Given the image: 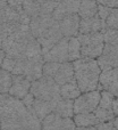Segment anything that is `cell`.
Returning a JSON list of instances; mask_svg holds the SVG:
<instances>
[{
  "instance_id": "6da1fadb",
  "label": "cell",
  "mask_w": 118,
  "mask_h": 130,
  "mask_svg": "<svg viewBox=\"0 0 118 130\" xmlns=\"http://www.w3.org/2000/svg\"><path fill=\"white\" fill-rule=\"evenodd\" d=\"M0 130H41V121L22 99L0 94Z\"/></svg>"
},
{
  "instance_id": "7a4b0ae2",
  "label": "cell",
  "mask_w": 118,
  "mask_h": 130,
  "mask_svg": "<svg viewBox=\"0 0 118 130\" xmlns=\"http://www.w3.org/2000/svg\"><path fill=\"white\" fill-rule=\"evenodd\" d=\"M1 49L6 57L18 59H43V53L39 41L33 37L30 26L18 24L2 42Z\"/></svg>"
},
{
  "instance_id": "3957f363",
  "label": "cell",
  "mask_w": 118,
  "mask_h": 130,
  "mask_svg": "<svg viewBox=\"0 0 118 130\" xmlns=\"http://www.w3.org/2000/svg\"><path fill=\"white\" fill-rule=\"evenodd\" d=\"M74 79L82 92L98 90L101 69L97 59L83 58L73 62Z\"/></svg>"
},
{
  "instance_id": "277c9868",
  "label": "cell",
  "mask_w": 118,
  "mask_h": 130,
  "mask_svg": "<svg viewBox=\"0 0 118 130\" xmlns=\"http://www.w3.org/2000/svg\"><path fill=\"white\" fill-rule=\"evenodd\" d=\"M44 61H31V59H18L6 57L2 62L1 69L8 71L13 75H23L30 81H34L36 79H40L42 74V69Z\"/></svg>"
},
{
  "instance_id": "5b68a950",
  "label": "cell",
  "mask_w": 118,
  "mask_h": 130,
  "mask_svg": "<svg viewBox=\"0 0 118 130\" xmlns=\"http://www.w3.org/2000/svg\"><path fill=\"white\" fill-rule=\"evenodd\" d=\"M30 92L35 98L47 102H58L60 97V86L51 78L42 75L40 79L32 81Z\"/></svg>"
},
{
  "instance_id": "8992f818",
  "label": "cell",
  "mask_w": 118,
  "mask_h": 130,
  "mask_svg": "<svg viewBox=\"0 0 118 130\" xmlns=\"http://www.w3.org/2000/svg\"><path fill=\"white\" fill-rule=\"evenodd\" d=\"M42 74L44 76L51 78L59 86L75 80L74 79V67L72 62H65V63L44 62Z\"/></svg>"
},
{
  "instance_id": "52a82bcc",
  "label": "cell",
  "mask_w": 118,
  "mask_h": 130,
  "mask_svg": "<svg viewBox=\"0 0 118 130\" xmlns=\"http://www.w3.org/2000/svg\"><path fill=\"white\" fill-rule=\"evenodd\" d=\"M77 39L81 43V56L83 58L97 59L102 54L103 47H105L102 32L78 34Z\"/></svg>"
},
{
  "instance_id": "ba28073f",
  "label": "cell",
  "mask_w": 118,
  "mask_h": 130,
  "mask_svg": "<svg viewBox=\"0 0 118 130\" xmlns=\"http://www.w3.org/2000/svg\"><path fill=\"white\" fill-rule=\"evenodd\" d=\"M100 90L82 92L76 99L73 101L74 114L80 113H93L99 105Z\"/></svg>"
},
{
  "instance_id": "9c48e42d",
  "label": "cell",
  "mask_w": 118,
  "mask_h": 130,
  "mask_svg": "<svg viewBox=\"0 0 118 130\" xmlns=\"http://www.w3.org/2000/svg\"><path fill=\"white\" fill-rule=\"evenodd\" d=\"M73 118H64L56 113H50L41 121V130H75Z\"/></svg>"
},
{
  "instance_id": "30bf717a",
  "label": "cell",
  "mask_w": 118,
  "mask_h": 130,
  "mask_svg": "<svg viewBox=\"0 0 118 130\" xmlns=\"http://www.w3.org/2000/svg\"><path fill=\"white\" fill-rule=\"evenodd\" d=\"M68 40L69 38H66V37L59 40L54 47L43 54V61L55 62V63L68 62Z\"/></svg>"
},
{
  "instance_id": "8fae6325",
  "label": "cell",
  "mask_w": 118,
  "mask_h": 130,
  "mask_svg": "<svg viewBox=\"0 0 118 130\" xmlns=\"http://www.w3.org/2000/svg\"><path fill=\"white\" fill-rule=\"evenodd\" d=\"M58 21H56L52 15H39L35 17H32L30 20V30L35 39H39L45 31L50 29L52 25H55Z\"/></svg>"
},
{
  "instance_id": "7c38bea8",
  "label": "cell",
  "mask_w": 118,
  "mask_h": 130,
  "mask_svg": "<svg viewBox=\"0 0 118 130\" xmlns=\"http://www.w3.org/2000/svg\"><path fill=\"white\" fill-rule=\"evenodd\" d=\"M101 70L118 67V45L105 43L102 54L97 58Z\"/></svg>"
},
{
  "instance_id": "4fadbf2b",
  "label": "cell",
  "mask_w": 118,
  "mask_h": 130,
  "mask_svg": "<svg viewBox=\"0 0 118 130\" xmlns=\"http://www.w3.org/2000/svg\"><path fill=\"white\" fill-rule=\"evenodd\" d=\"M62 38H64V36H62L61 31H60V29H59V24H58V22H57L56 24L52 25L48 31H45L44 33L39 39H36V40L39 41V43H40V46H41V49H42V53L44 54L50 48L54 47L59 40H61Z\"/></svg>"
},
{
  "instance_id": "5bb4252c",
  "label": "cell",
  "mask_w": 118,
  "mask_h": 130,
  "mask_svg": "<svg viewBox=\"0 0 118 130\" xmlns=\"http://www.w3.org/2000/svg\"><path fill=\"white\" fill-rule=\"evenodd\" d=\"M80 2L81 0H60L57 2V6L52 13V17L56 21H60L66 16L77 14Z\"/></svg>"
},
{
  "instance_id": "9a60e30c",
  "label": "cell",
  "mask_w": 118,
  "mask_h": 130,
  "mask_svg": "<svg viewBox=\"0 0 118 130\" xmlns=\"http://www.w3.org/2000/svg\"><path fill=\"white\" fill-rule=\"evenodd\" d=\"M31 88V81L23 75H13V82H11L10 89L8 95L18 99H23L30 92Z\"/></svg>"
},
{
  "instance_id": "2e32d148",
  "label": "cell",
  "mask_w": 118,
  "mask_h": 130,
  "mask_svg": "<svg viewBox=\"0 0 118 130\" xmlns=\"http://www.w3.org/2000/svg\"><path fill=\"white\" fill-rule=\"evenodd\" d=\"M80 21H81V18L77 14L66 16V17L58 21L59 29H60V31H61L62 36L66 37V38L77 37L78 36V27H80Z\"/></svg>"
},
{
  "instance_id": "e0dca14e",
  "label": "cell",
  "mask_w": 118,
  "mask_h": 130,
  "mask_svg": "<svg viewBox=\"0 0 118 130\" xmlns=\"http://www.w3.org/2000/svg\"><path fill=\"white\" fill-rule=\"evenodd\" d=\"M106 30V24L100 20L98 15L90 18H81L78 34H89L96 32H103Z\"/></svg>"
},
{
  "instance_id": "ac0fdd59",
  "label": "cell",
  "mask_w": 118,
  "mask_h": 130,
  "mask_svg": "<svg viewBox=\"0 0 118 130\" xmlns=\"http://www.w3.org/2000/svg\"><path fill=\"white\" fill-rule=\"evenodd\" d=\"M56 104H57V102H47V101L35 98L31 112H33L36 115V118L40 121H42L47 115H49L50 113L54 112Z\"/></svg>"
},
{
  "instance_id": "d6986e66",
  "label": "cell",
  "mask_w": 118,
  "mask_h": 130,
  "mask_svg": "<svg viewBox=\"0 0 118 130\" xmlns=\"http://www.w3.org/2000/svg\"><path fill=\"white\" fill-rule=\"evenodd\" d=\"M118 78V67L101 70L99 76V86L98 90H108V88L117 80Z\"/></svg>"
},
{
  "instance_id": "ffe728a7",
  "label": "cell",
  "mask_w": 118,
  "mask_h": 130,
  "mask_svg": "<svg viewBox=\"0 0 118 130\" xmlns=\"http://www.w3.org/2000/svg\"><path fill=\"white\" fill-rule=\"evenodd\" d=\"M99 4L97 0H81L77 15L80 18H90L98 14Z\"/></svg>"
},
{
  "instance_id": "44dd1931",
  "label": "cell",
  "mask_w": 118,
  "mask_h": 130,
  "mask_svg": "<svg viewBox=\"0 0 118 130\" xmlns=\"http://www.w3.org/2000/svg\"><path fill=\"white\" fill-rule=\"evenodd\" d=\"M81 94H82V91L80 90V88H78L75 80L60 86V97L64 99L74 101V99L77 98Z\"/></svg>"
},
{
  "instance_id": "7402d4cb",
  "label": "cell",
  "mask_w": 118,
  "mask_h": 130,
  "mask_svg": "<svg viewBox=\"0 0 118 130\" xmlns=\"http://www.w3.org/2000/svg\"><path fill=\"white\" fill-rule=\"evenodd\" d=\"M73 121L76 127H96L99 124L94 113H80L73 115Z\"/></svg>"
},
{
  "instance_id": "603a6c76",
  "label": "cell",
  "mask_w": 118,
  "mask_h": 130,
  "mask_svg": "<svg viewBox=\"0 0 118 130\" xmlns=\"http://www.w3.org/2000/svg\"><path fill=\"white\" fill-rule=\"evenodd\" d=\"M52 113H56V114L60 115V117H64V118H73V115H74L73 101L60 98L57 102Z\"/></svg>"
},
{
  "instance_id": "cb8c5ba5",
  "label": "cell",
  "mask_w": 118,
  "mask_h": 130,
  "mask_svg": "<svg viewBox=\"0 0 118 130\" xmlns=\"http://www.w3.org/2000/svg\"><path fill=\"white\" fill-rule=\"evenodd\" d=\"M81 57V43L77 37H72L68 40V62L73 63Z\"/></svg>"
},
{
  "instance_id": "d4e9b609",
  "label": "cell",
  "mask_w": 118,
  "mask_h": 130,
  "mask_svg": "<svg viewBox=\"0 0 118 130\" xmlns=\"http://www.w3.org/2000/svg\"><path fill=\"white\" fill-rule=\"evenodd\" d=\"M23 10L30 18L41 15V2L35 0H24L23 1Z\"/></svg>"
},
{
  "instance_id": "484cf974",
  "label": "cell",
  "mask_w": 118,
  "mask_h": 130,
  "mask_svg": "<svg viewBox=\"0 0 118 130\" xmlns=\"http://www.w3.org/2000/svg\"><path fill=\"white\" fill-rule=\"evenodd\" d=\"M13 82V74L4 69H0V94H8Z\"/></svg>"
},
{
  "instance_id": "4316f807",
  "label": "cell",
  "mask_w": 118,
  "mask_h": 130,
  "mask_svg": "<svg viewBox=\"0 0 118 130\" xmlns=\"http://www.w3.org/2000/svg\"><path fill=\"white\" fill-rule=\"evenodd\" d=\"M115 96L110 94L108 90H100V101H99V107L105 108V110H111L112 101H114Z\"/></svg>"
},
{
  "instance_id": "83f0119b",
  "label": "cell",
  "mask_w": 118,
  "mask_h": 130,
  "mask_svg": "<svg viewBox=\"0 0 118 130\" xmlns=\"http://www.w3.org/2000/svg\"><path fill=\"white\" fill-rule=\"evenodd\" d=\"M94 115L96 118L98 119L99 123H105V122H109L112 121L115 119V115L112 113V111L110 110H105V108H101V107H97L96 111H94Z\"/></svg>"
},
{
  "instance_id": "f1b7e54d",
  "label": "cell",
  "mask_w": 118,
  "mask_h": 130,
  "mask_svg": "<svg viewBox=\"0 0 118 130\" xmlns=\"http://www.w3.org/2000/svg\"><path fill=\"white\" fill-rule=\"evenodd\" d=\"M106 29L118 30V8H112L105 21Z\"/></svg>"
},
{
  "instance_id": "f546056e",
  "label": "cell",
  "mask_w": 118,
  "mask_h": 130,
  "mask_svg": "<svg viewBox=\"0 0 118 130\" xmlns=\"http://www.w3.org/2000/svg\"><path fill=\"white\" fill-rule=\"evenodd\" d=\"M103 33V41L109 45H118V30L106 29Z\"/></svg>"
},
{
  "instance_id": "4dcf8cb0",
  "label": "cell",
  "mask_w": 118,
  "mask_h": 130,
  "mask_svg": "<svg viewBox=\"0 0 118 130\" xmlns=\"http://www.w3.org/2000/svg\"><path fill=\"white\" fill-rule=\"evenodd\" d=\"M112 8H109V7L107 6H103V5H99L98 6V14L97 15L100 17L101 21H103L105 22L106 18L108 17V15L110 14V11H111Z\"/></svg>"
},
{
  "instance_id": "1f68e13d",
  "label": "cell",
  "mask_w": 118,
  "mask_h": 130,
  "mask_svg": "<svg viewBox=\"0 0 118 130\" xmlns=\"http://www.w3.org/2000/svg\"><path fill=\"white\" fill-rule=\"evenodd\" d=\"M97 2L109 8H118V0H97Z\"/></svg>"
},
{
  "instance_id": "d6a6232c",
  "label": "cell",
  "mask_w": 118,
  "mask_h": 130,
  "mask_svg": "<svg viewBox=\"0 0 118 130\" xmlns=\"http://www.w3.org/2000/svg\"><path fill=\"white\" fill-rule=\"evenodd\" d=\"M97 130H117L112 124V121L105 122V123H99L97 126Z\"/></svg>"
},
{
  "instance_id": "836d02e7",
  "label": "cell",
  "mask_w": 118,
  "mask_h": 130,
  "mask_svg": "<svg viewBox=\"0 0 118 130\" xmlns=\"http://www.w3.org/2000/svg\"><path fill=\"white\" fill-rule=\"evenodd\" d=\"M23 1L24 0H7L9 6L15 9H23Z\"/></svg>"
},
{
  "instance_id": "e575fe53",
  "label": "cell",
  "mask_w": 118,
  "mask_h": 130,
  "mask_svg": "<svg viewBox=\"0 0 118 130\" xmlns=\"http://www.w3.org/2000/svg\"><path fill=\"white\" fill-rule=\"evenodd\" d=\"M108 91H109L110 94L114 95L115 97H118V78H117V80L108 88Z\"/></svg>"
},
{
  "instance_id": "d590c367",
  "label": "cell",
  "mask_w": 118,
  "mask_h": 130,
  "mask_svg": "<svg viewBox=\"0 0 118 130\" xmlns=\"http://www.w3.org/2000/svg\"><path fill=\"white\" fill-rule=\"evenodd\" d=\"M111 110H112V113H114L115 117H118V97H115L114 101H112Z\"/></svg>"
},
{
  "instance_id": "8d00e7d4",
  "label": "cell",
  "mask_w": 118,
  "mask_h": 130,
  "mask_svg": "<svg viewBox=\"0 0 118 130\" xmlns=\"http://www.w3.org/2000/svg\"><path fill=\"white\" fill-rule=\"evenodd\" d=\"M75 130H97L96 127H76Z\"/></svg>"
},
{
  "instance_id": "74e56055",
  "label": "cell",
  "mask_w": 118,
  "mask_h": 130,
  "mask_svg": "<svg viewBox=\"0 0 118 130\" xmlns=\"http://www.w3.org/2000/svg\"><path fill=\"white\" fill-rule=\"evenodd\" d=\"M5 52L2 49H0V69H1V65H2V62H4V59H5Z\"/></svg>"
},
{
  "instance_id": "f35d334b",
  "label": "cell",
  "mask_w": 118,
  "mask_h": 130,
  "mask_svg": "<svg viewBox=\"0 0 118 130\" xmlns=\"http://www.w3.org/2000/svg\"><path fill=\"white\" fill-rule=\"evenodd\" d=\"M112 124H114V127L118 130V117H115V119L112 120Z\"/></svg>"
},
{
  "instance_id": "ab89813d",
  "label": "cell",
  "mask_w": 118,
  "mask_h": 130,
  "mask_svg": "<svg viewBox=\"0 0 118 130\" xmlns=\"http://www.w3.org/2000/svg\"><path fill=\"white\" fill-rule=\"evenodd\" d=\"M35 1H38V2H44V1H49V0H35ZM52 1H60V0H52Z\"/></svg>"
}]
</instances>
